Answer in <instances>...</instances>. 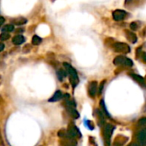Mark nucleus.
<instances>
[{
    "label": "nucleus",
    "instance_id": "4",
    "mask_svg": "<svg viewBox=\"0 0 146 146\" xmlns=\"http://www.w3.org/2000/svg\"><path fill=\"white\" fill-rule=\"evenodd\" d=\"M127 12L122 10V9H115L113 11L112 13V16H113V19L115 21H121L122 20L125 19L126 15H127Z\"/></svg>",
    "mask_w": 146,
    "mask_h": 146
},
{
    "label": "nucleus",
    "instance_id": "11",
    "mask_svg": "<svg viewBox=\"0 0 146 146\" xmlns=\"http://www.w3.org/2000/svg\"><path fill=\"white\" fill-rule=\"evenodd\" d=\"M134 80H136L139 84H140L141 86H145V79L142 77V76H140V75H139V74H129Z\"/></svg>",
    "mask_w": 146,
    "mask_h": 146
},
{
    "label": "nucleus",
    "instance_id": "29",
    "mask_svg": "<svg viewBox=\"0 0 146 146\" xmlns=\"http://www.w3.org/2000/svg\"><path fill=\"white\" fill-rule=\"evenodd\" d=\"M128 146H142L141 145H139V144H136V143H132L130 144Z\"/></svg>",
    "mask_w": 146,
    "mask_h": 146
},
{
    "label": "nucleus",
    "instance_id": "24",
    "mask_svg": "<svg viewBox=\"0 0 146 146\" xmlns=\"http://www.w3.org/2000/svg\"><path fill=\"white\" fill-rule=\"evenodd\" d=\"M138 27H138V24H137L136 22H134V21L132 22V23L130 24V28H131L133 31H136V30L138 29Z\"/></svg>",
    "mask_w": 146,
    "mask_h": 146
},
{
    "label": "nucleus",
    "instance_id": "28",
    "mask_svg": "<svg viewBox=\"0 0 146 146\" xmlns=\"http://www.w3.org/2000/svg\"><path fill=\"white\" fill-rule=\"evenodd\" d=\"M23 31H24L23 29H20V28H18V29H17V30L15 31V33H16V34H18L19 33H22Z\"/></svg>",
    "mask_w": 146,
    "mask_h": 146
},
{
    "label": "nucleus",
    "instance_id": "19",
    "mask_svg": "<svg viewBox=\"0 0 146 146\" xmlns=\"http://www.w3.org/2000/svg\"><path fill=\"white\" fill-rule=\"evenodd\" d=\"M10 37V35L9 34V33H2L0 34V40L1 41H3V40H7L9 39Z\"/></svg>",
    "mask_w": 146,
    "mask_h": 146
},
{
    "label": "nucleus",
    "instance_id": "12",
    "mask_svg": "<svg viewBox=\"0 0 146 146\" xmlns=\"http://www.w3.org/2000/svg\"><path fill=\"white\" fill-rule=\"evenodd\" d=\"M62 97H63V95H62V92H61V91H56V92L54 93V95L49 99V102H57V101H59L60 99H62Z\"/></svg>",
    "mask_w": 146,
    "mask_h": 146
},
{
    "label": "nucleus",
    "instance_id": "3",
    "mask_svg": "<svg viewBox=\"0 0 146 146\" xmlns=\"http://www.w3.org/2000/svg\"><path fill=\"white\" fill-rule=\"evenodd\" d=\"M113 50L117 52V53H123V54H127L130 52V46L123 42H115L112 44Z\"/></svg>",
    "mask_w": 146,
    "mask_h": 146
},
{
    "label": "nucleus",
    "instance_id": "14",
    "mask_svg": "<svg viewBox=\"0 0 146 146\" xmlns=\"http://www.w3.org/2000/svg\"><path fill=\"white\" fill-rule=\"evenodd\" d=\"M56 75L59 79V80H62L63 78H65L67 76V71L63 70V69H59L57 72H56Z\"/></svg>",
    "mask_w": 146,
    "mask_h": 146
},
{
    "label": "nucleus",
    "instance_id": "17",
    "mask_svg": "<svg viewBox=\"0 0 146 146\" xmlns=\"http://www.w3.org/2000/svg\"><path fill=\"white\" fill-rule=\"evenodd\" d=\"M41 42H42V38L37 35H34L32 38V44L33 45H38L41 44Z\"/></svg>",
    "mask_w": 146,
    "mask_h": 146
},
{
    "label": "nucleus",
    "instance_id": "8",
    "mask_svg": "<svg viewBox=\"0 0 146 146\" xmlns=\"http://www.w3.org/2000/svg\"><path fill=\"white\" fill-rule=\"evenodd\" d=\"M125 34H126V37H127V40L130 41L131 43L135 44V43L138 41V38H137V36H136V34H135L134 33H133L132 31L125 30Z\"/></svg>",
    "mask_w": 146,
    "mask_h": 146
},
{
    "label": "nucleus",
    "instance_id": "20",
    "mask_svg": "<svg viewBox=\"0 0 146 146\" xmlns=\"http://www.w3.org/2000/svg\"><path fill=\"white\" fill-rule=\"evenodd\" d=\"M124 65L127 66V67H133V61H132L131 59L126 57V59H125V61H124Z\"/></svg>",
    "mask_w": 146,
    "mask_h": 146
},
{
    "label": "nucleus",
    "instance_id": "6",
    "mask_svg": "<svg viewBox=\"0 0 146 146\" xmlns=\"http://www.w3.org/2000/svg\"><path fill=\"white\" fill-rule=\"evenodd\" d=\"M137 140L141 145L146 146V129H142L140 130L136 136Z\"/></svg>",
    "mask_w": 146,
    "mask_h": 146
},
{
    "label": "nucleus",
    "instance_id": "21",
    "mask_svg": "<svg viewBox=\"0 0 146 146\" xmlns=\"http://www.w3.org/2000/svg\"><path fill=\"white\" fill-rule=\"evenodd\" d=\"M84 123L86 124V126L90 129V130H93V125H92V121H88V120H85V121H84Z\"/></svg>",
    "mask_w": 146,
    "mask_h": 146
},
{
    "label": "nucleus",
    "instance_id": "9",
    "mask_svg": "<svg viewBox=\"0 0 146 146\" xmlns=\"http://www.w3.org/2000/svg\"><path fill=\"white\" fill-rule=\"evenodd\" d=\"M25 42V38L21 35V34H18V35H15L13 38H12V43L15 44V45H20L21 44H23Z\"/></svg>",
    "mask_w": 146,
    "mask_h": 146
},
{
    "label": "nucleus",
    "instance_id": "15",
    "mask_svg": "<svg viewBox=\"0 0 146 146\" xmlns=\"http://www.w3.org/2000/svg\"><path fill=\"white\" fill-rule=\"evenodd\" d=\"M27 22V20L25 19V18H17L15 20H14V24L15 25H17V26H21V25H24Z\"/></svg>",
    "mask_w": 146,
    "mask_h": 146
},
{
    "label": "nucleus",
    "instance_id": "1",
    "mask_svg": "<svg viewBox=\"0 0 146 146\" xmlns=\"http://www.w3.org/2000/svg\"><path fill=\"white\" fill-rule=\"evenodd\" d=\"M63 66L67 71V73L69 75V80H70V83L72 85V86L74 88L78 84H79V76H78V74H77V71L68 62H64L63 63Z\"/></svg>",
    "mask_w": 146,
    "mask_h": 146
},
{
    "label": "nucleus",
    "instance_id": "27",
    "mask_svg": "<svg viewBox=\"0 0 146 146\" xmlns=\"http://www.w3.org/2000/svg\"><path fill=\"white\" fill-rule=\"evenodd\" d=\"M3 49H4V44H3V43H0V52L3 51Z\"/></svg>",
    "mask_w": 146,
    "mask_h": 146
},
{
    "label": "nucleus",
    "instance_id": "25",
    "mask_svg": "<svg viewBox=\"0 0 146 146\" xmlns=\"http://www.w3.org/2000/svg\"><path fill=\"white\" fill-rule=\"evenodd\" d=\"M141 57H142V59H143L144 62H146V53L145 52H143V53L141 54Z\"/></svg>",
    "mask_w": 146,
    "mask_h": 146
},
{
    "label": "nucleus",
    "instance_id": "18",
    "mask_svg": "<svg viewBox=\"0 0 146 146\" xmlns=\"http://www.w3.org/2000/svg\"><path fill=\"white\" fill-rule=\"evenodd\" d=\"M100 106H101V108L103 109V111H104V115H106L109 118H111V116H110V113H109V111L107 110V109H106V106H105V104H104V101L102 99L101 101H100Z\"/></svg>",
    "mask_w": 146,
    "mask_h": 146
},
{
    "label": "nucleus",
    "instance_id": "13",
    "mask_svg": "<svg viewBox=\"0 0 146 146\" xmlns=\"http://www.w3.org/2000/svg\"><path fill=\"white\" fill-rule=\"evenodd\" d=\"M126 59V56H117L114 61H113V63L116 66H119V65H121V64H124V61Z\"/></svg>",
    "mask_w": 146,
    "mask_h": 146
},
{
    "label": "nucleus",
    "instance_id": "7",
    "mask_svg": "<svg viewBox=\"0 0 146 146\" xmlns=\"http://www.w3.org/2000/svg\"><path fill=\"white\" fill-rule=\"evenodd\" d=\"M67 133H68V135L69 137H71V138H74V137H76V136H79V137L81 136V134H80L79 129H78L74 125H70V126H69Z\"/></svg>",
    "mask_w": 146,
    "mask_h": 146
},
{
    "label": "nucleus",
    "instance_id": "22",
    "mask_svg": "<svg viewBox=\"0 0 146 146\" xmlns=\"http://www.w3.org/2000/svg\"><path fill=\"white\" fill-rule=\"evenodd\" d=\"M138 125L140 127H146V117L145 118H141L139 121H138Z\"/></svg>",
    "mask_w": 146,
    "mask_h": 146
},
{
    "label": "nucleus",
    "instance_id": "10",
    "mask_svg": "<svg viewBox=\"0 0 146 146\" xmlns=\"http://www.w3.org/2000/svg\"><path fill=\"white\" fill-rule=\"evenodd\" d=\"M66 109H67L68 112L69 113V115H70L73 118H74V119H78V118L80 117V114H79V112L75 110V108H74V107L66 106Z\"/></svg>",
    "mask_w": 146,
    "mask_h": 146
},
{
    "label": "nucleus",
    "instance_id": "30",
    "mask_svg": "<svg viewBox=\"0 0 146 146\" xmlns=\"http://www.w3.org/2000/svg\"><path fill=\"white\" fill-rule=\"evenodd\" d=\"M133 0H125V4H127V3H129L130 2H132Z\"/></svg>",
    "mask_w": 146,
    "mask_h": 146
},
{
    "label": "nucleus",
    "instance_id": "2",
    "mask_svg": "<svg viewBox=\"0 0 146 146\" xmlns=\"http://www.w3.org/2000/svg\"><path fill=\"white\" fill-rule=\"evenodd\" d=\"M115 128V126H113L111 124H107L104 127V145L106 146H110L111 137L113 135Z\"/></svg>",
    "mask_w": 146,
    "mask_h": 146
},
{
    "label": "nucleus",
    "instance_id": "26",
    "mask_svg": "<svg viewBox=\"0 0 146 146\" xmlns=\"http://www.w3.org/2000/svg\"><path fill=\"white\" fill-rule=\"evenodd\" d=\"M4 21H5V20H4V18H3V16H0V27L4 23Z\"/></svg>",
    "mask_w": 146,
    "mask_h": 146
},
{
    "label": "nucleus",
    "instance_id": "5",
    "mask_svg": "<svg viewBox=\"0 0 146 146\" xmlns=\"http://www.w3.org/2000/svg\"><path fill=\"white\" fill-rule=\"evenodd\" d=\"M98 92V82L97 81H92L89 84L88 86V93L91 98H94Z\"/></svg>",
    "mask_w": 146,
    "mask_h": 146
},
{
    "label": "nucleus",
    "instance_id": "23",
    "mask_svg": "<svg viewBox=\"0 0 146 146\" xmlns=\"http://www.w3.org/2000/svg\"><path fill=\"white\" fill-rule=\"evenodd\" d=\"M105 82H106V80H103V81L101 82V84L99 85V87H98V94H99V95L102 94V92H103V90H104V86Z\"/></svg>",
    "mask_w": 146,
    "mask_h": 146
},
{
    "label": "nucleus",
    "instance_id": "16",
    "mask_svg": "<svg viewBox=\"0 0 146 146\" xmlns=\"http://www.w3.org/2000/svg\"><path fill=\"white\" fill-rule=\"evenodd\" d=\"M2 31H3V33H10V32L14 31V25H12V24H7V25H5V26L3 27Z\"/></svg>",
    "mask_w": 146,
    "mask_h": 146
}]
</instances>
